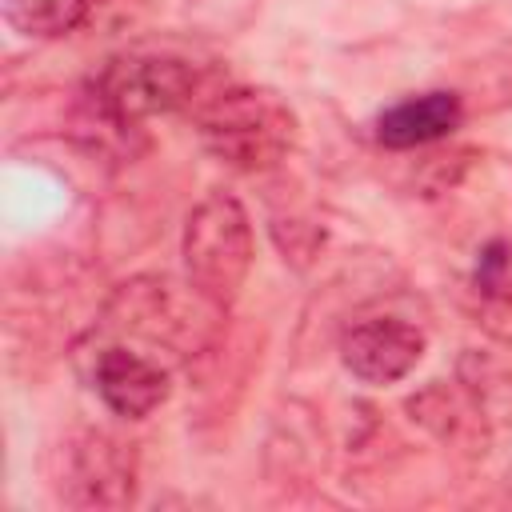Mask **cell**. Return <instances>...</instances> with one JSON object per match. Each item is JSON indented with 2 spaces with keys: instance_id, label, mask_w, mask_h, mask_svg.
Masks as SVG:
<instances>
[{
  "instance_id": "1",
  "label": "cell",
  "mask_w": 512,
  "mask_h": 512,
  "mask_svg": "<svg viewBox=\"0 0 512 512\" xmlns=\"http://www.w3.org/2000/svg\"><path fill=\"white\" fill-rule=\"evenodd\" d=\"M192 124L204 148L236 172H268L276 168L296 144V112L272 88L224 84L208 88L196 108Z\"/></svg>"
},
{
  "instance_id": "2",
  "label": "cell",
  "mask_w": 512,
  "mask_h": 512,
  "mask_svg": "<svg viewBox=\"0 0 512 512\" xmlns=\"http://www.w3.org/2000/svg\"><path fill=\"white\" fill-rule=\"evenodd\" d=\"M224 308L212 304L192 284L168 276H132L104 304V328L120 336H140L176 356L204 352L220 332Z\"/></svg>"
},
{
  "instance_id": "3",
  "label": "cell",
  "mask_w": 512,
  "mask_h": 512,
  "mask_svg": "<svg viewBox=\"0 0 512 512\" xmlns=\"http://www.w3.org/2000/svg\"><path fill=\"white\" fill-rule=\"evenodd\" d=\"M212 84L204 72L168 52H120L104 60V68L88 84V104L108 128H136L148 116L176 112V108H196V100Z\"/></svg>"
},
{
  "instance_id": "4",
  "label": "cell",
  "mask_w": 512,
  "mask_h": 512,
  "mask_svg": "<svg viewBox=\"0 0 512 512\" xmlns=\"http://www.w3.org/2000/svg\"><path fill=\"white\" fill-rule=\"evenodd\" d=\"M184 276L212 304L228 308L256 260V236L244 204L232 192H208L184 220Z\"/></svg>"
},
{
  "instance_id": "5",
  "label": "cell",
  "mask_w": 512,
  "mask_h": 512,
  "mask_svg": "<svg viewBox=\"0 0 512 512\" xmlns=\"http://www.w3.org/2000/svg\"><path fill=\"white\" fill-rule=\"evenodd\" d=\"M136 472V448L104 428H76L56 448V496L68 508H128Z\"/></svg>"
},
{
  "instance_id": "6",
  "label": "cell",
  "mask_w": 512,
  "mask_h": 512,
  "mask_svg": "<svg viewBox=\"0 0 512 512\" xmlns=\"http://www.w3.org/2000/svg\"><path fill=\"white\" fill-rule=\"evenodd\" d=\"M424 356V332L400 316H368L344 328L340 360L364 384H396Z\"/></svg>"
},
{
  "instance_id": "7",
  "label": "cell",
  "mask_w": 512,
  "mask_h": 512,
  "mask_svg": "<svg viewBox=\"0 0 512 512\" xmlns=\"http://www.w3.org/2000/svg\"><path fill=\"white\" fill-rule=\"evenodd\" d=\"M92 384L104 400L108 412L124 420H144L168 400V368L144 352H132L124 344H108L96 352L92 364Z\"/></svg>"
},
{
  "instance_id": "8",
  "label": "cell",
  "mask_w": 512,
  "mask_h": 512,
  "mask_svg": "<svg viewBox=\"0 0 512 512\" xmlns=\"http://www.w3.org/2000/svg\"><path fill=\"white\" fill-rule=\"evenodd\" d=\"M408 416L428 428L436 440L452 444V448H464V452H484V440H488V412L484 404L456 380V384H444V380H432L424 384L420 392H412L404 400Z\"/></svg>"
},
{
  "instance_id": "9",
  "label": "cell",
  "mask_w": 512,
  "mask_h": 512,
  "mask_svg": "<svg viewBox=\"0 0 512 512\" xmlns=\"http://www.w3.org/2000/svg\"><path fill=\"white\" fill-rule=\"evenodd\" d=\"M464 124V100L456 92H420V96H404L392 108H384L376 116V140L392 152L404 148H424L436 144L444 136H452Z\"/></svg>"
},
{
  "instance_id": "10",
  "label": "cell",
  "mask_w": 512,
  "mask_h": 512,
  "mask_svg": "<svg viewBox=\"0 0 512 512\" xmlns=\"http://www.w3.org/2000/svg\"><path fill=\"white\" fill-rule=\"evenodd\" d=\"M4 24L24 40H60L84 28L96 12V0H0Z\"/></svg>"
},
{
  "instance_id": "11",
  "label": "cell",
  "mask_w": 512,
  "mask_h": 512,
  "mask_svg": "<svg viewBox=\"0 0 512 512\" xmlns=\"http://www.w3.org/2000/svg\"><path fill=\"white\" fill-rule=\"evenodd\" d=\"M472 284L484 300H504L512 296V248L504 240H492L480 260H476V272H472Z\"/></svg>"
}]
</instances>
